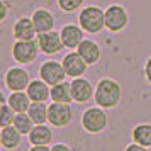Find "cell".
<instances>
[{"instance_id": "26", "label": "cell", "mask_w": 151, "mask_h": 151, "mask_svg": "<svg viewBox=\"0 0 151 151\" xmlns=\"http://www.w3.org/2000/svg\"><path fill=\"white\" fill-rule=\"evenodd\" d=\"M7 15H9V5L4 2V0H0V22L5 21Z\"/></svg>"}, {"instance_id": "10", "label": "cell", "mask_w": 151, "mask_h": 151, "mask_svg": "<svg viewBox=\"0 0 151 151\" xmlns=\"http://www.w3.org/2000/svg\"><path fill=\"white\" fill-rule=\"evenodd\" d=\"M63 68L66 71V75L71 76V78H78L82 76L85 71H87V61L83 60L82 56L78 55V51H73V53H68V55L63 58Z\"/></svg>"}, {"instance_id": "16", "label": "cell", "mask_w": 151, "mask_h": 151, "mask_svg": "<svg viewBox=\"0 0 151 151\" xmlns=\"http://www.w3.org/2000/svg\"><path fill=\"white\" fill-rule=\"evenodd\" d=\"M76 51L87 61V65H95L100 60V48H99V44L90 41V39H83L80 42V46L76 48Z\"/></svg>"}, {"instance_id": "6", "label": "cell", "mask_w": 151, "mask_h": 151, "mask_svg": "<svg viewBox=\"0 0 151 151\" xmlns=\"http://www.w3.org/2000/svg\"><path fill=\"white\" fill-rule=\"evenodd\" d=\"M129 15L126 12V9L121 5H110L105 10V27L110 32H119L127 26Z\"/></svg>"}, {"instance_id": "29", "label": "cell", "mask_w": 151, "mask_h": 151, "mask_svg": "<svg viewBox=\"0 0 151 151\" xmlns=\"http://www.w3.org/2000/svg\"><path fill=\"white\" fill-rule=\"evenodd\" d=\"M29 151H51V148H48V144H32Z\"/></svg>"}, {"instance_id": "5", "label": "cell", "mask_w": 151, "mask_h": 151, "mask_svg": "<svg viewBox=\"0 0 151 151\" xmlns=\"http://www.w3.org/2000/svg\"><path fill=\"white\" fill-rule=\"evenodd\" d=\"M73 119V110L70 107V104L63 102H53L48 107V121L55 127H65L68 126Z\"/></svg>"}, {"instance_id": "4", "label": "cell", "mask_w": 151, "mask_h": 151, "mask_svg": "<svg viewBox=\"0 0 151 151\" xmlns=\"http://www.w3.org/2000/svg\"><path fill=\"white\" fill-rule=\"evenodd\" d=\"M37 49H39V46H37V41H34V39H31V41L17 39L14 42V46H12V56H14V60L17 63L29 65V63H32L36 60Z\"/></svg>"}, {"instance_id": "28", "label": "cell", "mask_w": 151, "mask_h": 151, "mask_svg": "<svg viewBox=\"0 0 151 151\" xmlns=\"http://www.w3.org/2000/svg\"><path fill=\"white\" fill-rule=\"evenodd\" d=\"M144 76H146V80L151 83V58H148V61L144 65Z\"/></svg>"}, {"instance_id": "22", "label": "cell", "mask_w": 151, "mask_h": 151, "mask_svg": "<svg viewBox=\"0 0 151 151\" xmlns=\"http://www.w3.org/2000/svg\"><path fill=\"white\" fill-rule=\"evenodd\" d=\"M27 114L34 121V124H44L48 121V107L44 105V102H32Z\"/></svg>"}, {"instance_id": "32", "label": "cell", "mask_w": 151, "mask_h": 151, "mask_svg": "<svg viewBox=\"0 0 151 151\" xmlns=\"http://www.w3.org/2000/svg\"><path fill=\"white\" fill-rule=\"evenodd\" d=\"M0 144H2V131H0Z\"/></svg>"}, {"instance_id": "17", "label": "cell", "mask_w": 151, "mask_h": 151, "mask_svg": "<svg viewBox=\"0 0 151 151\" xmlns=\"http://www.w3.org/2000/svg\"><path fill=\"white\" fill-rule=\"evenodd\" d=\"M21 136L22 132L15 127L14 124L2 127V146L7 148V150H14V148H17L21 144Z\"/></svg>"}, {"instance_id": "27", "label": "cell", "mask_w": 151, "mask_h": 151, "mask_svg": "<svg viewBox=\"0 0 151 151\" xmlns=\"http://www.w3.org/2000/svg\"><path fill=\"white\" fill-rule=\"evenodd\" d=\"M124 151H148V148H146V146H143V144L132 143V144H129V146H127Z\"/></svg>"}, {"instance_id": "30", "label": "cell", "mask_w": 151, "mask_h": 151, "mask_svg": "<svg viewBox=\"0 0 151 151\" xmlns=\"http://www.w3.org/2000/svg\"><path fill=\"white\" fill-rule=\"evenodd\" d=\"M51 151H71L66 146V144H61V143H58V144H53V148H51Z\"/></svg>"}, {"instance_id": "31", "label": "cell", "mask_w": 151, "mask_h": 151, "mask_svg": "<svg viewBox=\"0 0 151 151\" xmlns=\"http://www.w3.org/2000/svg\"><path fill=\"white\" fill-rule=\"evenodd\" d=\"M5 100H7V99H5V95H4V92L0 90V107H2L4 104H5Z\"/></svg>"}, {"instance_id": "12", "label": "cell", "mask_w": 151, "mask_h": 151, "mask_svg": "<svg viewBox=\"0 0 151 151\" xmlns=\"http://www.w3.org/2000/svg\"><path fill=\"white\" fill-rule=\"evenodd\" d=\"M95 92H93V87H92V83L88 80H85L82 76H78V78H73V82H71V95H73V100L78 104H85L87 100L92 99Z\"/></svg>"}, {"instance_id": "19", "label": "cell", "mask_w": 151, "mask_h": 151, "mask_svg": "<svg viewBox=\"0 0 151 151\" xmlns=\"http://www.w3.org/2000/svg\"><path fill=\"white\" fill-rule=\"evenodd\" d=\"M29 141L32 144H49L53 141V131L44 124H36L29 132Z\"/></svg>"}, {"instance_id": "7", "label": "cell", "mask_w": 151, "mask_h": 151, "mask_svg": "<svg viewBox=\"0 0 151 151\" xmlns=\"http://www.w3.org/2000/svg\"><path fill=\"white\" fill-rule=\"evenodd\" d=\"M37 46L46 55H56V53H60L65 48L61 34L56 32V31H48V32L37 34Z\"/></svg>"}, {"instance_id": "8", "label": "cell", "mask_w": 151, "mask_h": 151, "mask_svg": "<svg viewBox=\"0 0 151 151\" xmlns=\"http://www.w3.org/2000/svg\"><path fill=\"white\" fill-rule=\"evenodd\" d=\"M39 75L44 82L48 83V85H56V83H60L65 80V76H66V71L63 68V63H58V61H53V60H49V61L42 63L41 68H39Z\"/></svg>"}, {"instance_id": "18", "label": "cell", "mask_w": 151, "mask_h": 151, "mask_svg": "<svg viewBox=\"0 0 151 151\" xmlns=\"http://www.w3.org/2000/svg\"><path fill=\"white\" fill-rule=\"evenodd\" d=\"M51 100L53 102H63V104H70L73 100L71 95V83L68 82H60L51 87Z\"/></svg>"}, {"instance_id": "20", "label": "cell", "mask_w": 151, "mask_h": 151, "mask_svg": "<svg viewBox=\"0 0 151 151\" xmlns=\"http://www.w3.org/2000/svg\"><path fill=\"white\" fill-rule=\"evenodd\" d=\"M7 102L15 112H27L32 100L29 99L27 92H12L10 97L7 99Z\"/></svg>"}, {"instance_id": "11", "label": "cell", "mask_w": 151, "mask_h": 151, "mask_svg": "<svg viewBox=\"0 0 151 151\" xmlns=\"http://www.w3.org/2000/svg\"><path fill=\"white\" fill-rule=\"evenodd\" d=\"M60 34H61L65 48H68V49H76L80 46V42L83 41V29L80 26H76V24H66V26H63Z\"/></svg>"}, {"instance_id": "2", "label": "cell", "mask_w": 151, "mask_h": 151, "mask_svg": "<svg viewBox=\"0 0 151 151\" xmlns=\"http://www.w3.org/2000/svg\"><path fill=\"white\" fill-rule=\"evenodd\" d=\"M78 22H80V27L85 32L90 34H97L105 27V10H102L97 5H90L80 10L78 15Z\"/></svg>"}, {"instance_id": "9", "label": "cell", "mask_w": 151, "mask_h": 151, "mask_svg": "<svg viewBox=\"0 0 151 151\" xmlns=\"http://www.w3.org/2000/svg\"><path fill=\"white\" fill-rule=\"evenodd\" d=\"M29 83H31V80H29V73L26 70L15 66L5 73V85L10 92H24V90H27Z\"/></svg>"}, {"instance_id": "1", "label": "cell", "mask_w": 151, "mask_h": 151, "mask_svg": "<svg viewBox=\"0 0 151 151\" xmlns=\"http://www.w3.org/2000/svg\"><path fill=\"white\" fill-rule=\"evenodd\" d=\"M93 99L99 107L102 109H114L121 100V85L112 78H102L97 83Z\"/></svg>"}, {"instance_id": "21", "label": "cell", "mask_w": 151, "mask_h": 151, "mask_svg": "<svg viewBox=\"0 0 151 151\" xmlns=\"http://www.w3.org/2000/svg\"><path fill=\"white\" fill-rule=\"evenodd\" d=\"M132 139L134 143L151 148V124H137L132 129Z\"/></svg>"}, {"instance_id": "25", "label": "cell", "mask_w": 151, "mask_h": 151, "mask_svg": "<svg viewBox=\"0 0 151 151\" xmlns=\"http://www.w3.org/2000/svg\"><path fill=\"white\" fill-rule=\"evenodd\" d=\"M58 5L63 12H75L83 5V0H58Z\"/></svg>"}, {"instance_id": "3", "label": "cell", "mask_w": 151, "mask_h": 151, "mask_svg": "<svg viewBox=\"0 0 151 151\" xmlns=\"http://www.w3.org/2000/svg\"><path fill=\"white\" fill-rule=\"evenodd\" d=\"M82 127L90 134H99L107 127V114L102 107H90L82 116Z\"/></svg>"}, {"instance_id": "13", "label": "cell", "mask_w": 151, "mask_h": 151, "mask_svg": "<svg viewBox=\"0 0 151 151\" xmlns=\"http://www.w3.org/2000/svg\"><path fill=\"white\" fill-rule=\"evenodd\" d=\"M36 36H37V32H36L32 17H21L19 21L15 22V26H14V37L15 39L31 41V39H34Z\"/></svg>"}, {"instance_id": "24", "label": "cell", "mask_w": 151, "mask_h": 151, "mask_svg": "<svg viewBox=\"0 0 151 151\" xmlns=\"http://www.w3.org/2000/svg\"><path fill=\"white\" fill-rule=\"evenodd\" d=\"M14 119H15V110L9 104H4L0 107V127H5V126L14 124Z\"/></svg>"}, {"instance_id": "14", "label": "cell", "mask_w": 151, "mask_h": 151, "mask_svg": "<svg viewBox=\"0 0 151 151\" xmlns=\"http://www.w3.org/2000/svg\"><path fill=\"white\" fill-rule=\"evenodd\" d=\"M32 22H34V27H36V32L37 34L53 31V27H55V17L46 9H37V10H34Z\"/></svg>"}, {"instance_id": "23", "label": "cell", "mask_w": 151, "mask_h": 151, "mask_svg": "<svg viewBox=\"0 0 151 151\" xmlns=\"http://www.w3.org/2000/svg\"><path fill=\"white\" fill-rule=\"evenodd\" d=\"M14 126L21 131L22 134H29L36 124H34V121L31 119V116H29L27 112H17V114H15V119H14Z\"/></svg>"}, {"instance_id": "15", "label": "cell", "mask_w": 151, "mask_h": 151, "mask_svg": "<svg viewBox=\"0 0 151 151\" xmlns=\"http://www.w3.org/2000/svg\"><path fill=\"white\" fill-rule=\"evenodd\" d=\"M26 92H27L29 99L32 102H46L48 97H51V90H49L48 83L44 82L42 78L41 80H32V82L29 83Z\"/></svg>"}]
</instances>
